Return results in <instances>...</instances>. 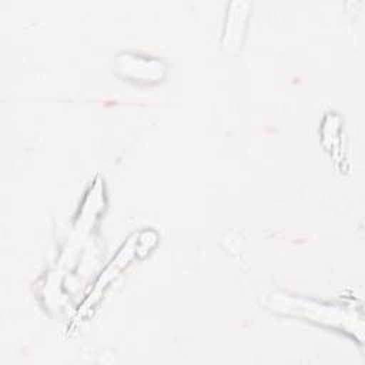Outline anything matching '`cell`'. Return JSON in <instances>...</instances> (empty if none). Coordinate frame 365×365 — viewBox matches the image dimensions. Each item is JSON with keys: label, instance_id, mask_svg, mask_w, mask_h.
Segmentation results:
<instances>
[{"label": "cell", "instance_id": "obj_1", "mask_svg": "<svg viewBox=\"0 0 365 365\" xmlns=\"http://www.w3.org/2000/svg\"><path fill=\"white\" fill-rule=\"evenodd\" d=\"M124 57H117V66H125V67H138V71L131 77V80L135 81H158L160 78H163L165 67L163 66L161 60L158 58H153V57H147V56H135V54H130V53H124Z\"/></svg>", "mask_w": 365, "mask_h": 365}]
</instances>
